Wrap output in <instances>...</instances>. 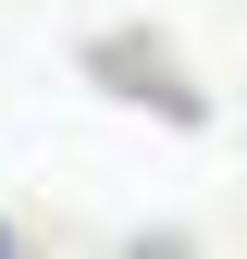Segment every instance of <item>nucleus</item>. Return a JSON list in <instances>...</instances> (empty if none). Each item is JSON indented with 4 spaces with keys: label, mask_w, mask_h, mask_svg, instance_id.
Returning <instances> with one entry per match:
<instances>
[{
    "label": "nucleus",
    "mask_w": 247,
    "mask_h": 259,
    "mask_svg": "<svg viewBox=\"0 0 247 259\" xmlns=\"http://www.w3.org/2000/svg\"><path fill=\"white\" fill-rule=\"evenodd\" d=\"M87 62H99V87H111V99H136V87H148L173 123H210L198 87H173V50H161V37H87Z\"/></svg>",
    "instance_id": "1"
},
{
    "label": "nucleus",
    "mask_w": 247,
    "mask_h": 259,
    "mask_svg": "<svg viewBox=\"0 0 247 259\" xmlns=\"http://www.w3.org/2000/svg\"><path fill=\"white\" fill-rule=\"evenodd\" d=\"M0 259H13V222H0Z\"/></svg>",
    "instance_id": "2"
}]
</instances>
